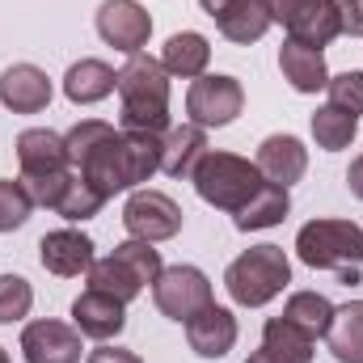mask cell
<instances>
[{"instance_id": "4dcf8cb0", "label": "cell", "mask_w": 363, "mask_h": 363, "mask_svg": "<svg viewBox=\"0 0 363 363\" xmlns=\"http://www.w3.org/2000/svg\"><path fill=\"white\" fill-rule=\"evenodd\" d=\"M34 304V287L21 274H0V325H13L30 313Z\"/></svg>"}, {"instance_id": "7402d4cb", "label": "cell", "mask_w": 363, "mask_h": 363, "mask_svg": "<svg viewBox=\"0 0 363 363\" xmlns=\"http://www.w3.org/2000/svg\"><path fill=\"white\" fill-rule=\"evenodd\" d=\"M338 34H342V30H338V9H334V0H308V4L287 21V38L300 43V47H313V51L330 47Z\"/></svg>"}, {"instance_id": "2e32d148", "label": "cell", "mask_w": 363, "mask_h": 363, "mask_svg": "<svg viewBox=\"0 0 363 363\" xmlns=\"http://www.w3.org/2000/svg\"><path fill=\"white\" fill-rule=\"evenodd\" d=\"M51 77L38 64H13L0 72V101L13 114H38L51 106Z\"/></svg>"}, {"instance_id": "1f68e13d", "label": "cell", "mask_w": 363, "mask_h": 363, "mask_svg": "<svg viewBox=\"0 0 363 363\" xmlns=\"http://www.w3.org/2000/svg\"><path fill=\"white\" fill-rule=\"evenodd\" d=\"M330 106H338V110H347V114H363V72H338V77H330Z\"/></svg>"}, {"instance_id": "d6986e66", "label": "cell", "mask_w": 363, "mask_h": 363, "mask_svg": "<svg viewBox=\"0 0 363 363\" xmlns=\"http://www.w3.org/2000/svg\"><path fill=\"white\" fill-rule=\"evenodd\" d=\"M271 26H274V17H271V4L267 0H233V4H224L216 13V30L228 43H237V47L258 43Z\"/></svg>"}, {"instance_id": "d6a6232c", "label": "cell", "mask_w": 363, "mask_h": 363, "mask_svg": "<svg viewBox=\"0 0 363 363\" xmlns=\"http://www.w3.org/2000/svg\"><path fill=\"white\" fill-rule=\"evenodd\" d=\"M334 9H338V30L363 38V0H334Z\"/></svg>"}, {"instance_id": "9c48e42d", "label": "cell", "mask_w": 363, "mask_h": 363, "mask_svg": "<svg viewBox=\"0 0 363 363\" xmlns=\"http://www.w3.org/2000/svg\"><path fill=\"white\" fill-rule=\"evenodd\" d=\"M123 224L135 241H169L182 233V207L165 190H135L123 207Z\"/></svg>"}, {"instance_id": "603a6c76", "label": "cell", "mask_w": 363, "mask_h": 363, "mask_svg": "<svg viewBox=\"0 0 363 363\" xmlns=\"http://www.w3.org/2000/svg\"><path fill=\"white\" fill-rule=\"evenodd\" d=\"M161 64H165V72L178 77V81H199V77L207 72V64H211V43H207L199 30H182V34H174V38L165 43Z\"/></svg>"}, {"instance_id": "7a4b0ae2", "label": "cell", "mask_w": 363, "mask_h": 363, "mask_svg": "<svg viewBox=\"0 0 363 363\" xmlns=\"http://www.w3.org/2000/svg\"><path fill=\"white\" fill-rule=\"evenodd\" d=\"M118 123L123 131H152L165 135L169 131V72L161 60L152 55H127V64L118 68Z\"/></svg>"}, {"instance_id": "f1b7e54d", "label": "cell", "mask_w": 363, "mask_h": 363, "mask_svg": "<svg viewBox=\"0 0 363 363\" xmlns=\"http://www.w3.org/2000/svg\"><path fill=\"white\" fill-rule=\"evenodd\" d=\"M101 207H106V199H101V194H97L89 182L77 174V169L68 174L64 190H60V194H55V203H51V211H55V216H64V220H72V224H81V220H93Z\"/></svg>"}, {"instance_id": "277c9868", "label": "cell", "mask_w": 363, "mask_h": 363, "mask_svg": "<svg viewBox=\"0 0 363 363\" xmlns=\"http://www.w3.org/2000/svg\"><path fill=\"white\" fill-rule=\"evenodd\" d=\"M190 182H194V190H199V199H203L207 207L233 211V216L267 186V178L258 174L254 161H245V157H237V152H211V148H207V157L194 165Z\"/></svg>"}, {"instance_id": "ba28073f", "label": "cell", "mask_w": 363, "mask_h": 363, "mask_svg": "<svg viewBox=\"0 0 363 363\" xmlns=\"http://www.w3.org/2000/svg\"><path fill=\"white\" fill-rule=\"evenodd\" d=\"M241 106H245V89H241L237 77L203 72L199 81H190L186 114H190V123H199V127H228V123H237Z\"/></svg>"}, {"instance_id": "836d02e7", "label": "cell", "mask_w": 363, "mask_h": 363, "mask_svg": "<svg viewBox=\"0 0 363 363\" xmlns=\"http://www.w3.org/2000/svg\"><path fill=\"white\" fill-rule=\"evenodd\" d=\"M89 363H144L135 351H127V347H97L89 355Z\"/></svg>"}, {"instance_id": "ac0fdd59", "label": "cell", "mask_w": 363, "mask_h": 363, "mask_svg": "<svg viewBox=\"0 0 363 363\" xmlns=\"http://www.w3.org/2000/svg\"><path fill=\"white\" fill-rule=\"evenodd\" d=\"M207 157V127L199 123H178L161 135V174L169 178H190L194 165Z\"/></svg>"}, {"instance_id": "3957f363", "label": "cell", "mask_w": 363, "mask_h": 363, "mask_svg": "<svg viewBox=\"0 0 363 363\" xmlns=\"http://www.w3.org/2000/svg\"><path fill=\"white\" fill-rule=\"evenodd\" d=\"M296 254L313 271H334L342 283L363 279V228L355 220H308L296 233Z\"/></svg>"}, {"instance_id": "5bb4252c", "label": "cell", "mask_w": 363, "mask_h": 363, "mask_svg": "<svg viewBox=\"0 0 363 363\" xmlns=\"http://www.w3.org/2000/svg\"><path fill=\"white\" fill-rule=\"evenodd\" d=\"M186 342L199 359H224L237 347V317L220 304H207L186 321Z\"/></svg>"}, {"instance_id": "83f0119b", "label": "cell", "mask_w": 363, "mask_h": 363, "mask_svg": "<svg viewBox=\"0 0 363 363\" xmlns=\"http://www.w3.org/2000/svg\"><path fill=\"white\" fill-rule=\"evenodd\" d=\"M355 135H359V118H355V114H347V110H338V106H330V101L313 114V140H317V148L342 152V148H351Z\"/></svg>"}, {"instance_id": "8d00e7d4", "label": "cell", "mask_w": 363, "mask_h": 363, "mask_svg": "<svg viewBox=\"0 0 363 363\" xmlns=\"http://www.w3.org/2000/svg\"><path fill=\"white\" fill-rule=\"evenodd\" d=\"M199 4H203V13H207V17H216V13H220L224 4H233V0H199Z\"/></svg>"}, {"instance_id": "74e56055", "label": "cell", "mask_w": 363, "mask_h": 363, "mask_svg": "<svg viewBox=\"0 0 363 363\" xmlns=\"http://www.w3.org/2000/svg\"><path fill=\"white\" fill-rule=\"evenodd\" d=\"M245 363H279V359H274L271 351H254V355H250Z\"/></svg>"}, {"instance_id": "44dd1931", "label": "cell", "mask_w": 363, "mask_h": 363, "mask_svg": "<svg viewBox=\"0 0 363 363\" xmlns=\"http://www.w3.org/2000/svg\"><path fill=\"white\" fill-rule=\"evenodd\" d=\"M114 89H118V72H114L106 60H77V64L64 72V93H68L72 106L106 101Z\"/></svg>"}, {"instance_id": "4316f807", "label": "cell", "mask_w": 363, "mask_h": 363, "mask_svg": "<svg viewBox=\"0 0 363 363\" xmlns=\"http://www.w3.org/2000/svg\"><path fill=\"white\" fill-rule=\"evenodd\" d=\"M283 317L291 325H300L313 342L330 334V321H334V304L321 296V291H291L287 304H283Z\"/></svg>"}, {"instance_id": "cb8c5ba5", "label": "cell", "mask_w": 363, "mask_h": 363, "mask_svg": "<svg viewBox=\"0 0 363 363\" xmlns=\"http://www.w3.org/2000/svg\"><path fill=\"white\" fill-rule=\"evenodd\" d=\"M287 211H291V199H287V190L283 186H274L267 182L237 216H233V224L241 228V233H262V228H274V224H283L287 220Z\"/></svg>"}, {"instance_id": "484cf974", "label": "cell", "mask_w": 363, "mask_h": 363, "mask_svg": "<svg viewBox=\"0 0 363 363\" xmlns=\"http://www.w3.org/2000/svg\"><path fill=\"white\" fill-rule=\"evenodd\" d=\"M313 347H317V342H313L300 325H291L283 313L262 325V351H271L279 363H313V355H317Z\"/></svg>"}, {"instance_id": "7c38bea8", "label": "cell", "mask_w": 363, "mask_h": 363, "mask_svg": "<svg viewBox=\"0 0 363 363\" xmlns=\"http://www.w3.org/2000/svg\"><path fill=\"white\" fill-rule=\"evenodd\" d=\"M13 148H17L21 182H38V178H51V174L72 169L68 144H64V135H55L51 127H26Z\"/></svg>"}, {"instance_id": "e575fe53", "label": "cell", "mask_w": 363, "mask_h": 363, "mask_svg": "<svg viewBox=\"0 0 363 363\" xmlns=\"http://www.w3.org/2000/svg\"><path fill=\"white\" fill-rule=\"evenodd\" d=\"M267 4H271V17H274V21H279V26H287V21H291V17H296L308 0H267Z\"/></svg>"}, {"instance_id": "5b68a950", "label": "cell", "mask_w": 363, "mask_h": 363, "mask_svg": "<svg viewBox=\"0 0 363 363\" xmlns=\"http://www.w3.org/2000/svg\"><path fill=\"white\" fill-rule=\"evenodd\" d=\"M161 271H165L161 250H152V241H135V237H131V241L114 245V254L93 258L89 287L106 291V296H114V300H123V304H131L148 283H157V274Z\"/></svg>"}, {"instance_id": "d590c367", "label": "cell", "mask_w": 363, "mask_h": 363, "mask_svg": "<svg viewBox=\"0 0 363 363\" xmlns=\"http://www.w3.org/2000/svg\"><path fill=\"white\" fill-rule=\"evenodd\" d=\"M347 190H351V194L363 203V152L351 161V169H347Z\"/></svg>"}, {"instance_id": "f35d334b", "label": "cell", "mask_w": 363, "mask_h": 363, "mask_svg": "<svg viewBox=\"0 0 363 363\" xmlns=\"http://www.w3.org/2000/svg\"><path fill=\"white\" fill-rule=\"evenodd\" d=\"M0 363H13V359H9V351H4V347H0Z\"/></svg>"}, {"instance_id": "8fae6325", "label": "cell", "mask_w": 363, "mask_h": 363, "mask_svg": "<svg viewBox=\"0 0 363 363\" xmlns=\"http://www.w3.org/2000/svg\"><path fill=\"white\" fill-rule=\"evenodd\" d=\"M21 355L26 363H81V330L55 317L30 321L21 330Z\"/></svg>"}, {"instance_id": "ffe728a7", "label": "cell", "mask_w": 363, "mask_h": 363, "mask_svg": "<svg viewBox=\"0 0 363 363\" xmlns=\"http://www.w3.org/2000/svg\"><path fill=\"white\" fill-rule=\"evenodd\" d=\"M279 72L283 81L296 93H317L330 85V68H325V55L313 51V47H300V43H283L279 47Z\"/></svg>"}, {"instance_id": "e0dca14e", "label": "cell", "mask_w": 363, "mask_h": 363, "mask_svg": "<svg viewBox=\"0 0 363 363\" xmlns=\"http://www.w3.org/2000/svg\"><path fill=\"white\" fill-rule=\"evenodd\" d=\"M258 174L274 186H296V182L304 178V169H308V148L296 140V135H267L262 144H258Z\"/></svg>"}, {"instance_id": "f546056e", "label": "cell", "mask_w": 363, "mask_h": 363, "mask_svg": "<svg viewBox=\"0 0 363 363\" xmlns=\"http://www.w3.org/2000/svg\"><path fill=\"white\" fill-rule=\"evenodd\" d=\"M38 203H34V194L26 190V182L17 178H0V233H13V228H21L26 220H30V211H34Z\"/></svg>"}, {"instance_id": "8992f818", "label": "cell", "mask_w": 363, "mask_h": 363, "mask_svg": "<svg viewBox=\"0 0 363 363\" xmlns=\"http://www.w3.org/2000/svg\"><path fill=\"white\" fill-rule=\"evenodd\" d=\"M291 283V262L283 254V245H254L241 258L228 262L224 287L241 308H262Z\"/></svg>"}, {"instance_id": "6da1fadb", "label": "cell", "mask_w": 363, "mask_h": 363, "mask_svg": "<svg viewBox=\"0 0 363 363\" xmlns=\"http://www.w3.org/2000/svg\"><path fill=\"white\" fill-rule=\"evenodd\" d=\"M72 169L89 182L101 199H114L161 169V135L152 131H114L101 118H81L68 135Z\"/></svg>"}, {"instance_id": "30bf717a", "label": "cell", "mask_w": 363, "mask_h": 363, "mask_svg": "<svg viewBox=\"0 0 363 363\" xmlns=\"http://www.w3.org/2000/svg\"><path fill=\"white\" fill-rule=\"evenodd\" d=\"M97 34L106 47L123 51V55H140L148 47L152 34V17L140 0H101L97 9Z\"/></svg>"}, {"instance_id": "d4e9b609", "label": "cell", "mask_w": 363, "mask_h": 363, "mask_svg": "<svg viewBox=\"0 0 363 363\" xmlns=\"http://www.w3.org/2000/svg\"><path fill=\"white\" fill-rule=\"evenodd\" d=\"M325 338H330V355L338 363H363V300L334 308Z\"/></svg>"}, {"instance_id": "52a82bcc", "label": "cell", "mask_w": 363, "mask_h": 363, "mask_svg": "<svg viewBox=\"0 0 363 363\" xmlns=\"http://www.w3.org/2000/svg\"><path fill=\"white\" fill-rule=\"evenodd\" d=\"M152 300H157V308L169 317V321H190L194 313H203L207 304H216L211 300V279L199 271V267H165V271L157 274V283H152Z\"/></svg>"}, {"instance_id": "4fadbf2b", "label": "cell", "mask_w": 363, "mask_h": 363, "mask_svg": "<svg viewBox=\"0 0 363 363\" xmlns=\"http://www.w3.org/2000/svg\"><path fill=\"white\" fill-rule=\"evenodd\" d=\"M72 325L81 330V338H93V342H110L127 330V304L106 296V291H81L72 300Z\"/></svg>"}, {"instance_id": "9a60e30c", "label": "cell", "mask_w": 363, "mask_h": 363, "mask_svg": "<svg viewBox=\"0 0 363 363\" xmlns=\"http://www.w3.org/2000/svg\"><path fill=\"white\" fill-rule=\"evenodd\" d=\"M38 262L60 279H77L89 274L93 267V237L77 233V228H55L38 241Z\"/></svg>"}]
</instances>
